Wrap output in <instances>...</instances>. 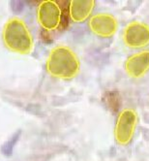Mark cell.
<instances>
[{
	"instance_id": "obj_8",
	"label": "cell",
	"mask_w": 149,
	"mask_h": 161,
	"mask_svg": "<svg viewBox=\"0 0 149 161\" xmlns=\"http://www.w3.org/2000/svg\"><path fill=\"white\" fill-rule=\"evenodd\" d=\"M94 6L95 1L93 0H83V1L73 0L69 3V15L73 21L82 22L92 13Z\"/></svg>"
},
{
	"instance_id": "obj_4",
	"label": "cell",
	"mask_w": 149,
	"mask_h": 161,
	"mask_svg": "<svg viewBox=\"0 0 149 161\" xmlns=\"http://www.w3.org/2000/svg\"><path fill=\"white\" fill-rule=\"evenodd\" d=\"M136 123L137 114L134 109H124L119 114L115 128H114V136L119 145L125 146L131 142L136 127Z\"/></svg>"
},
{
	"instance_id": "obj_6",
	"label": "cell",
	"mask_w": 149,
	"mask_h": 161,
	"mask_svg": "<svg viewBox=\"0 0 149 161\" xmlns=\"http://www.w3.org/2000/svg\"><path fill=\"white\" fill-rule=\"evenodd\" d=\"M88 27L95 35L109 38L117 32L118 21L116 18L108 13H99L90 18Z\"/></svg>"
},
{
	"instance_id": "obj_2",
	"label": "cell",
	"mask_w": 149,
	"mask_h": 161,
	"mask_svg": "<svg viewBox=\"0 0 149 161\" xmlns=\"http://www.w3.org/2000/svg\"><path fill=\"white\" fill-rule=\"evenodd\" d=\"M2 36L5 46L12 52L27 54L33 49L31 33L24 20L19 18H12L6 22Z\"/></svg>"
},
{
	"instance_id": "obj_5",
	"label": "cell",
	"mask_w": 149,
	"mask_h": 161,
	"mask_svg": "<svg viewBox=\"0 0 149 161\" xmlns=\"http://www.w3.org/2000/svg\"><path fill=\"white\" fill-rule=\"evenodd\" d=\"M122 39L128 48H144L149 45V25L140 20L131 21L124 27Z\"/></svg>"
},
{
	"instance_id": "obj_1",
	"label": "cell",
	"mask_w": 149,
	"mask_h": 161,
	"mask_svg": "<svg viewBox=\"0 0 149 161\" xmlns=\"http://www.w3.org/2000/svg\"><path fill=\"white\" fill-rule=\"evenodd\" d=\"M81 70V61L77 53L68 46L59 45L53 48L47 59V71L50 75L63 80L77 76Z\"/></svg>"
},
{
	"instance_id": "obj_7",
	"label": "cell",
	"mask_w": 149,
	"mask_h": 161,
	"mask_svg": "<svg viewBox=\"0 0 149 161\" xmlns=\"http://www.w3.org/2000/svg\"><path fill=\"white\" fill-rule=\"evenodd\" d=\"M125 72L130 78L140 79L149 71V50L141 51L129 56L124 64Z\"/></svg>"
},
{
	"instance_id": "obj_3",
	"label": "cell",
	"mask_w": 149,
	"mask_h": 161,
	"mask_svg": "<svg viewBox=\"0 0 149 161\" xmlns=\"http://www.w3.org/2000/svg\"><path fill=\"white\" fill-rule=\"evenodd\" d=\"M61 5L62 1L57 2L52 0H45L39 4L37 18L43 29L51 32L65 28L68 25V12Z\"/></svg>"
},
{
	"instance_id": "obj_9",
	"label": "cell",
	"mask_w": 149,
	"mask_h": 161,
	"mask_svg": "<svg viewBox=\"0 0 149 161\" xmlns=\"http://www.w3.org/2000/svg\"><path fill=\"white\" fill-rule=\"evenodd\" d=\"M18 137H19V133H18L16 136L13 137V139H11L7 144L4 145V147H3V153H5L6 154H10V153H11V152H12V149H13V147H14L15 143H16L17 140H18Z\"/></svg>"
}]
</instances>
